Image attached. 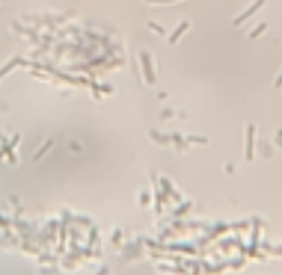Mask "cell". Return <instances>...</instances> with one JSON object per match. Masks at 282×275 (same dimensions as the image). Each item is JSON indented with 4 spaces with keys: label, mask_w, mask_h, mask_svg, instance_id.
Here are the masks:
<instances>
[{
    "label": "cell",
    "mask_w": 282,
    "mask_h": 275,
    "mask_svg": "<svg viewBox=\"0 0 282 275\" xmlns=\"http://www.w3.org/2000/svg\"><path fill=\"white\" fill-rule=\"evenodd\" d=\"M146 3H155V6H158V3H179V0H146Z\"/></svg>",
    "instance_id": "8fae6325"
},
{
    "label": "cell",
    "mask_w": 282,
    "mask_h": 275,
    "mask_svg": "<svg viewBox=\"0 0 282 275\" xmlns=\"http://www.w3.org/2000/svg\"><path fill=\"white\" fill-rule=\"evenodd\" d=\"M187 30H190V21H181L179 27H175V30L169 33V38H166V42H169V45H179V38H181V36H184Z\"/></svg>",
    "instance_id": "277c9868"
},
{
    "label": "cell",
    "mask_w": 282,
    "mask_h": 275,
    "mask_svg": "<svg viewBox=\"0 0 282 275\" xmlns=\"http://www.w3.org/2000/svg\"><path fill=\"white\" fill-rule=\"evenodd\" d=\"M149 202H152V195H149V189H140V195H137V204H140V207H146Z\"/></svg>",
    "instance_id": "8992f818"
},
{
    "label": "cell",
    "mask_w": 282,
    "mask_h": 275,
    "mask_svg": "<svg viewBox=\"0 0 282 275\" xmlns=\"http://www.w3.org/2000/svg\"><path fill=\"white\" fill-rule=\"evenodd\" d=\"M276 145L282 148V130H276Z\"/></svg>",
    "instance_id": "7c38bea8"
},
{
    "label": "cell",
    "mask_w": 282,
    "mask_h": 275,
    "mask_svg": "<svg viewBox=\"0 0 282 275\" xmlns=\"http://www.w3.org/2000/svg\"><path fill=\"white\" fill-rule=\"evenodd\" d=\"M264 3H267V0H256V3H253V6H246V9H243L241 15H235V21H232V24H235V27H241V24H246V21H250V18H253V15H256V12H259V9H262Z\"/></svg>",
    "instance_id": "7a4b0ae2"
},
{
    "label": "cell",
    "mask_w": 282,
    "mask_h": 275,
    "mask_svg": "<svg viewBox=\"0 0 282 275\" xmlns=\"http://www.w3.org/2000/svg\"><path fill=\"white\" fill-rule=\"evenodd\" d=\"M273 86H276V89H282V68H279V74H276V80H273Z\"/></svg>",
    "instance_id": "30bf717a"
},
{
    "label": "cell",
    "mask_w": 282,
    "mask_h": 275,
    "mask_svg": "<svg viewBox=\"0 0 282 275\" xmlns=\"http://www.w3.org/2000/svg\"><path fill=\"white\" fill-rule=\"evenodd\" d=\"M140 65H143V80L152 86L158 77H155V59H152V54L149 51H140Z\"/></svg>",
    "instance_id": "6da1fadb"
},
{
    "label": "cell",
    "mask_w": 282,
    "mask_h": 275,
    "mask_svg": "<svg viewBox=\"0 0 282 275\" xmlns=\"http://www.w3.org/2000/svg\"><path fill=\"white\" fill-rule=\"evenodd\" d=\"M48 151H51V142H45V145H42V148H39V151H36V160H42V157H45V154H48Z\"/></svg>",
    "instance_id": "9c48e42d"
},
{
    "label": "cell",
    "mask_w": 282,
    "mask_h": 275,
    "mask_svg": "<svg viewBox=\"0 0 282 275\" xmlns=\"http://www.w3.org/2000/svg\"><path fill=\"white\" fill-rule=\"evenodd\" d=\"M15 65H21V59H18V56H15V59H9V62H6L3 68H0V80H3V77H6V74H9V71L15 68Z\"/></svg>",
    "instance_id": "5b68a950"
},
{
    "label": "cell",
    "mask_w": 282,
    "mask_h": 275,
    "mask_svg": "<svg viewBox=\"0 0 282 275\" xmlns=\"http://www.w3.org/2000/svg\"><path fill=\"white\" fill-rule=\"evenodd\" d=\"M149 136H152L158 145H166V142H169V136H163V133H158V130H149Z\"/></svg>",
    "instance_id": "52a82bcc"
},
{
    "label": "cell",
    "mask_w": 282,
    "mask_h": 275,
    "mask_svg": "<svg viewBox=\"0 0 282 275\" xmlns=\"http://www.w3.org/2000/svg\"><path fill=\"white\" fill-rule=\"evenodd\" d=\"M264 30H267V24H259V27H253L250 38H259V36H264Z\"/></svg>",
    "instance_id": "ba28073f"
},
{
    "label": "cell",
    "mask_w": 282,
    "mask_h": 275,
    "mask_svg": "<svg viewBox=\"0 0 282 275\" xmlns=\"http://www.w3.org/2000/svg\"><path fill=\"white\" fill-rule=\"evenodd\" d=\"M243 157H246V160H253V157H256V125L246 128V148H243Z\"/></svg>",
    "instance_id": "3957f363"
}]
</instances>
